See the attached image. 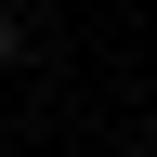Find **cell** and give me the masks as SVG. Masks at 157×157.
<instances>
[{"instance_id":"1","label":"cell","mask_w":157,"mask_h":157,"mask_svg":"<svg viewBox=\"0 0 157 157\" xmlns=\"http://www.w3.org/2000/svg\"><path fill=\"white\" fill-rule=\"evenodd\" d=\"M0 52H13V13H0Z\"/></svg>"}]
</instances>
